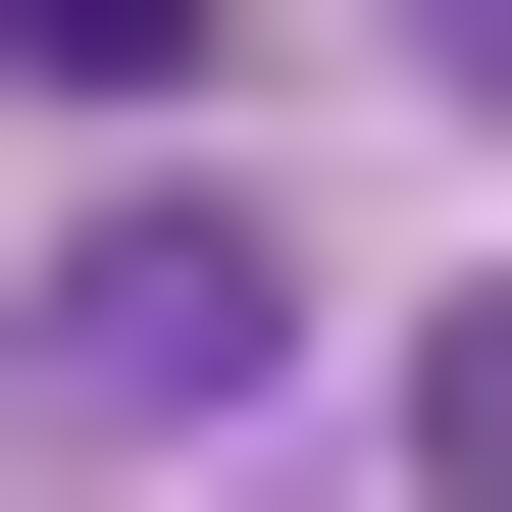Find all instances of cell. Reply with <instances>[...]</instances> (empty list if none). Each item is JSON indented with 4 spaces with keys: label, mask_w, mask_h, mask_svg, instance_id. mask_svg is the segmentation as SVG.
<instances>
[{
    "label": "cell",
    "mask_w": 512,
    "mask_h": 512,
    "mask_svg": "<svg viewBox=\"0 0 512 512\" xmlns=\"http://www.w3.org/2000/svg\"><path fill=\"white\" fill-rule=\"evenodd\" d=\"M0 103H205V0H0Z\"/></svg>",
    "instance_id": "3957f363"
},
{
    "label": "cell",
    "mask_w": 512,
    "mask_h": 512,
    "mask_svg": "<svg viewBox=\"0 0 512 512\" xmlns=\"http://www.w3.org/2000/svg\"><path fill=\"white\" fill-rule=\"evenodd\" d=\"M410 52H461V103H512V0H410Z\"/></svg>",
    "instance_id": "277c9868"
},
{
    "label": "cell",
    "mask_w": 512,
    "mask_h": 512,
    "mask_svg": "<svg viewBox=\"0 0 512 512\" xmlns=\"http://www.w3.org/2000/svg\"><path fill=\"white\" fill-rule=\"evenodd\" d=\"M256 410H308V256L256 205H52L0 256V461H256Z\"/></svg>",
    "instance_id": "6da1fadb"
},
{
    "label": "cell",
    "mask_w": 512,
    "mask_h": 512,
    "mask_svg": "<svg viewBox=\"0 0 512 512\" xmlns=\"http://www.w3.org/2000/svg\"><path fill=\"white\" fill-rule=\"evenodd\" d=\"M410 512H512V256H461V308H410Z\"/></svg>",
    "instance_id": "7a4b0ae2"
}]
</instances>
